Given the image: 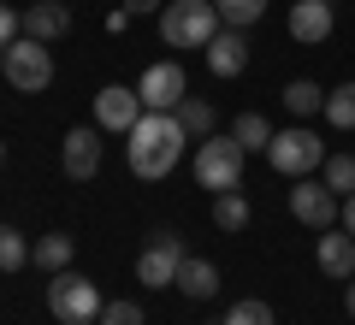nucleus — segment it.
<instances>
[{
  "label": "nucleus",
  "instance_id": "obj_1",
  "mask_svg": "<svg viewBox=\"0 0 355 325\" xmlns=\"http://www.w3.org/2000/svg\"><path fill=\"white\" fill-rule=\"evenodd\" d=\"M190 148V130L178 125V113H142L130 125V142H125V166L142 177V184H160Z\"/></svg>",
  "mask_w": 355,
  "mask_h": 325
},
{
  "label": "nucleus",
  "instance_id": "obj_2",
  "mask_svg": "<svg viewBox=\"0 0 355 325\" xmlns=\"http://www.w3.org/2000/svg\"><path fill=\"white\" fill-rule=\"evenodd\" d=\"M219 30H225V18H219L214 0H166V6H160V36H166V48L202 53Z\"/></svg>",
  "mask_w": 355,
  "mask_h": 325
},
{
  "label": "nucleus",
  "instance_id": "obj_3",
  "mask_svg": "<svg viewBox=\"0 0 355 325\" xmlns=\"http://www.w3.org/2000/svg\"><path fill=\"white\" fill-rule=\"evenodd\" d=\"M101 290H95V278L83 272H53L48 278V313L60 325H101Z\"/></svg>",
  "mask_w": 355,
  "mask_h": 325
},
{
  "label": "nucleus",
  "instance_id": "obj_4",
  "mask_svg": "<svg viewBox=\"0 0 355 325\" xmlns=\"http://www.w3.org/2000/svg\"><path fill=\"white\" fill-rule=\"evenodd\" d=\"M243 160H249V154H243V142L237 137H202L196 142V184L202 189H243Z\"/></svg>",
  "mask_w": 355,
  "mask_h": 325
},
{
  "label": "nucleus",
  "instance_id": "obj_5",
  "mask_svg": "<svg viewBox=\"0 0 355 325\" xmlns=\"http://www.w3.org/2000/svg\"><path fill=\"white\" fill-rule=\"evenodd\" d=\"M266 166L296 184V177H308V172H320V166H326V142H320L314 130H302V125L272 130V142H266Z\"/></svg>",
  "mask_w": 355,
  "mask_h": 325
},
{
  "label": "nucleus",
  "instance_id": "obj_6",
  "mask_svg": "<svg viewBox=\"0 0 355 325\" xmlns=\"http://www.w3.org/2000/svg\"><path fill=\"white\" fill-rule=\"evenodd\" d=\"M0 71H6V83L18 89V95H42V89L53 83V48L36 36H18L12 48L0 53Z\"/></svg>",
  "mask_w": 355,
  "mask_h": 325
},
{
  "label": "nucleus",
  "instance_id": "obj_7",
  "mask_svg": "<svg viewBox=\"0 0 355 325\" xmlns=\"http://www.w3.org/2000/svg\"><path fill=\"white\" fill-rule=\"evenodd\" d=\"M137 95L148 113H178V100L190 95V77H184V65L178 60H154L148 71L137 77Z\"/></svg>",
  "mask_w": 355,
  "mask_h": 325
},
{
  "label": "nucleus",
  "instance_id": "obj_8",
  "mask_svg": "<svg viewBox=\"0 0 355 325\" xmlns=\"http://www.w3.org/2000/svg\"><path fill=\"white\" fill-rule=\"evenodd\" d=\"M291 213L302 219L308 231H331V225L343 219V195H331L326 177H296V189H291Z\"/></svg>",
  "mask_w": 355,
  "mask_h": 325
},
{
  "label": "nucleus",
  "instance_id": "obj_9",
  "mask_svg": "<svg viewBox=\"0 0 355 325\" xmlns=\"http://www.w3.org/2000/svg\"><path fill=\"white\" fill-rule=\"evenodd\" d=\"M178 266H184V243H178L172 231H160V237H154L148 249L137 254V284H148V290H172V284H178Z\"/></svg>",
  "mask_w": 355,
  "mask_h": 325
},
{
  "label": "nucleus",
  "instance_id": "obj_10",
  "mask_svg": "<svg viewBox=\"0 0 355 325\" xmlns=\"http://www.w3.org/2000/svg\"><path fill=\"white\" fill-rule=\"evenodd\" d=\"M60 166L65 177H77V184H89V177L101 172V125H77L60 137Z\"/></svg>",
  "mask_w": 355,
  "mask_h": 325
},
{
  "label": "nucleus",
  "instance_id": "obj_11",
  "mask_svg": "<svg viewBox=\"0 0 355 325\" xmlns=\"http://www.w3.org/2000/svg\"><path fill=\"white\" fill-rule=\"evenodd\" d=\"M142 113H148L142 95L125 89V83H107L101 95H95V125H101V130H125V137H130V125H137Z\"/></svg>",
  "mask_w": 355,
  "mask_h": 325
},
{
  "label": "nucleus",
  "instance_id": "obj_12",
  "mask_svg": "<svg viewBox=\"0 0 355 325\" xmlns=\"http://www.w3.org/2000/svg\"><path fill=\"white\" fill-rule=\"evenodd\" d=\"M202 60H207L214 77H243L249 71V30H219V36L202 48Z\"/></svg>",
  "mask_w": 355,
  "mask_h": 325
},
{
  "label": "nucleus",
  "instance_id": "obj_13",
  "mask_svg": "<svg viewBox=\"0 0 355 325\" xmlns=\"http://www.w3.org/2000/svg\"><path fill=\"white\" fill-rule=\"evenodd\" d=\"M314 261H320V272H326L331 284H349V278H355V237H349L343 225L320 231V249H314Z\"/></svg>",
  "mask_w": 355,
  "mask_h": 325
},
{
  "label": "nucleus",
  "instance_id": "obj_14",
  "mask_svg": "<svg viewBox=\"0 0 355 325\" xmlns=\"http://www.w3.org/2000/svg\"><path fill=\"white\" fill-rule=\"evenodd\" d=\"M331 24H338L331 0H296L291 6V42H302V48H320L331 36Z\"/></svg>",
  "mask_w": 355,
  "mask_h": 325
},
{
  "label": "nucleus",
  "instance_id": "obj_15",
  "mask_svg": "<svg viewBox=\"0 0 355 325\" xmlns=\"http://www.w3.org/2000/svg\"><path fill=\"white\" fill-rule=\"evenodd\" d=\"M65 30H71V6H65V0H36V6H30L24 12V36H36V42H60Z\"/></svg>",
  "mask_w": 355,
  "mask_h": 325
},
{
  "label": "nucleus",
  "instance_id": "obj_16",
  "mask_svg": "<svg viewBox=\"0 0 355 325\" xmlns=\"http://www.w3.org/2000/svg\"><path fill=\"white\" fill-rule=\"evenodd\" d=\"M172 290H184L190 301L219 296V266H214V261H196V254H184V266H178V284H172Z\"/></svg>",
  "mask_w": 355,
  "mask_h": 325
},
{
  "label": "nucleus",
  "instance_id": "obj_17",
  "mask_svg": "<svg viewBox=\"0 0 355 325\" xmlns=\"http://www.w3.org/2000/svg\"><path fill=\"white\" fill-rule=\"evenodd\" d=\"M71 254H77V243L65 237V231H48V237H36V249H30V266H42V272H71Z\"/></svg>",
  "mask_w": 355,
  "mask_h": 325
},
{
  "label": "nucleus",
  "instance_id": "obj_18",
  "mask_svg": "<svg viewBox=\"0 0 355 325\" xmlns=\"http://www.w3.org/2000/svg\"><path fill=\"white\" fill-rule=\"evenodd\" d=\"M178 125L190 130V142L214 137V125H219V113H214V100H202V95H184V100H178Z\"/></svg>",
  "mask_w": 355,
  "mask_h": 325
},
{
  "label": "nucleus",
  "instance_id": "obj_19",
  "mask_svg": "<svg viewBox=\"0 0 355 325\" xmlns=\"http://www.w3.org/2000/svg\"><path fill=\"white\" fill-rule=\"evenodd\" d=\"M249 195H243V189H219L214 195V225L219 231H249Z\"/></svg>",
  "mask_w": 355,
  "mask_h": 325
},
{
  "label": "nucleus",
  "instance_id": "obj_20",
  "mask_svg": "<svg viewBox=\"0 0 355 325\" xmlns=\"http://www.w3.org/2000/svg\"><path fill=\"white\" fill-rule=\"evenodd\" d=\"M284 107H291V118H308V113H320L326 107V89L320 83H308V77H296V83H284Z\"/></svg>",
  "mask_w": 355,
  "mask_h": 325
},
{
  "label": "nucleus",
  "instance_id": "obj_21",
  "mask_svg": "<svg viewBox=\"0 0 355 325\" xmlns=\"http://www.w3.org/2000/svg\"><path fill=\"white\" fill-rule=\"evenodd\" d=\"M326 125H338V130H355V77L349 83H338V89H326Z\"/></svg>",
  "mask_w": 355,
  "mask_h": 325
},
{
  "label": "nucleus",
  "instance_id": "obj_22",
  "mask_svg": "<svg viewBox=\"0 0 355 325\" xmlns=\"http://www.w3.org/2000/svg\"><path fill=\"white\" fill-rule=\"evenodd\" d=\"M30 249H36V243H24V231H18V225H0V272L30 266Z\"/></svg>",
  "mask_w": 355,
  "mask_h": 325
},
{
  "label": "nucleus",
  "instance_id": "obj_23",
  "mask_svg": "<svg viewBox=\"0 0 355 325\" xmlns=\"http://www.w3.org/2000/svg\"><path fill=\"white\" fill-rule=\"evenodd\" d=\"M214 6H219V18H225V30H249V24L266 18V0H214Z\"/></svg>",
  "mask_w": 355,
  "mask_h": 325
},
{
  "label": "nucleus",
  "instance_id": "obj_24",
  "mask_svg": "<svg viewBox=\"0 0 355 325\" xmlns=\"http://www.w3.org/2000/svg\"><path fill=\"white\" fill-rule=\"evenodd\" d=\"M326 189L331 195H355V154H326Z\"/></svg>",
  "mask_w": 355,
  "mask_h": 325
},
{
  "label": "nucleus",
  "instance_id": "obj_25",
  "mask_svg": "<svg viewBox=\"0 0 355 325\" xmlns=\"http://www.w3.org/2000/svg\"><path fill=\"white\" fill-rule=\"evenodd\" d=\"M231 137L243 142V154H249V148H261V154H266V142H272V125H266L261 113H243L237 125H231Z\"/></svg>",
  "mask_w": 355,
  "mask_h": 325
},
{
  "label": "nucleus",
  "instance_id": "obj_26",
  "mask_svg": "<svg viewBox=\"0 0 355 325\" xmlns=\"http://www.w3.org/2000/svg\"><path fill=\"white\" fill-rule=\"evenodd\" d=\"M219 325H279V319H272V308H266V301H254V296H249V301H231Z\"/></svg>",
  "mask_w": 355,
  "mask_h": 325
},
{
  "label": "nucleus",
  "instance_id": "obj_27",
  "mask_svg": "<svg viewBox=\"0 0 355 325\" xmlns=\"http://www.w3.org/2000/svg\"><path fill=\"white\" fill-rule=\"evenodd\" d=\"M101 325H142V301H107Z\"/></svg>",
  "mask_w": 355,
  "mask_h": 325
},
{
  "label": "nucleus",
  "instance_id": "obj_28",
  "mask_svg": "<svg viewBox=\"0 0 355 325\" xmlns=\"http://www.w3.org/2000/svg\"><path fill=\"white\" fill-rule=\"evenodd\" d=\"M18 36H24V18H18V12H12V6H6V0H0V53L12 48V42H18Z\"/></svg>",
  "mask_w": 355,
  "mask_h": 325
},
{
  "label": "nucleus",
  "instance_id": "obj_29",
  "mask_svg": "<svg viewBox=\"0 0 355 325\" xmlns=\"http://www.w3.org/2000/svg\"><path fill=\"white\" fill-rule=\"evenodd\" d=\"M125 12L130 18H154V0H125Z\"/></svg>",
  "mask_w": 355,
  "mask_h": 325
},
{
  "label": "nucleus",
  "instance_id": "obj_30",
  "mask_svg": "<svg viewBox=\"0 0 355 325\" xmlns=\"http://www.w3.org/2000/svg\"><path fill=\"white\" fill-rule=\"evenodd\" d=\"M343 231L355 237V195H343Z\"/></svg>",
  "mask_w": 355,
  "mask_h": 325
},
{
  "label": "nucleus",
  "instance_id": "obj_31",
  "mask_svg": "<svg viewBox=\"0 0 355 325\" xmlns=\"http://www.w3.org/2000/svg\"><path fill=\"white\" fill-rule=\"evenodd\" d=\"M343 308H349V319H355V278H349V290H343Z\"/></svg>",
  "mask_w": 355,
  "mask_h": 325
},
{
  "label": "nucleus",
  "instance_id": "obj_32",
  "mask_svg": "<svg viewBox=\"0 0 355 325\" xmlns=\"http://www.w3.org/2000/svg\"><path fill=\"white\" fill-rule=\"evenodd\" d=\"M0 166H6V142H0Z\"/></svg>",
  "mask_w": 355,
  "mask_h": 325
}]
</instances>
